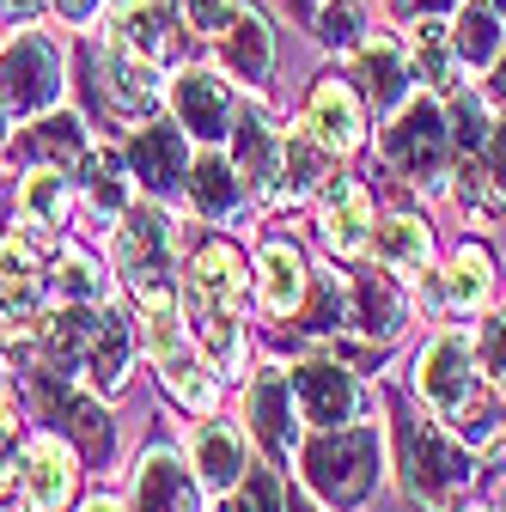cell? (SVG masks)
Here are the masks:
<instances>
[{
    "label": "cell",
    "mask_w": 506,
    "mask_h": 512,
    "mask_svg": "<svg viewBox=\"0 0 506 512\" xmlns=\"http://www.w3.org/2000/svg\"><path fill=\"white\" fill-rule=\"evenodd\" d=\"M177 311L196 348L220 378H250V311H257V269L226 244L202 238L177 275Z\"/></svg>",
    "instance_id": "cell-1"
},
{
    "label": "cell",
    "mask_w": 506,
    "mask_h": 512,
    "mask_svg": "<svg viewBox=\"0 0 506 512\" xmlns=\"http://www.w3.org/2000/svg\"><path fill=\"white\" fill-rule=\"evenodd\" d=\"M135 354H141V336L129 324V311H116L110 299L104 305H55L37 330V360L98 397H122Z\"/></svg>",
    "instance_id": "cell-2"
},
{
    "label": "cell",
    "mask_w": 506,
    "mask_h": 512,
    "mask_svg": "<svg viewBox=\"0 0 506 512\" xmlns=\"http://www.w3.org/2000/svg\"><path fill=\"white\" fill-rule=\"evenodd\" d=\"M299 482L324 512H360L378 494V470H385V433L372 421L324 427L299 445Z\"/></svg>",
    "instance_id": "cell-3"
},
{
    "label": "cell",
    "mask_w": 506,
    "mask_h": 512,
    "mask_svg": "<svg viewBox=\"0 0 506 512\" xmlns=\"http://www.w3.org/2000/svg\"><path fill=\"white\" fill-rule=\"evenodd\" d=\"M391 445H397V482H403V494L421 512H452L458 488H470V470H476L470 445L452 427H439L427 409H397L391 415Z\"/></svg>",
    "instance_id": "cell-4"
},
{
    "label": "cell",
    "mask_w": 506,
    "mask_h": 512,
    "mask_svg": "<svg viewBox=\"0 0 506 512\" xmlns=\"http://www.w3.org/2000/svg\"><path fill=\"white\" fill-rule=\"evenodd\" d=\"M110 269L141 311L177 305V226H171L165 202L147 196L110 226Z\"/></svg>",
    "instance_id": "cell-5"
},
{
    "label": "cell",
    "mask_w": 506,
    "mask_h": 512,
    "mask_svg": "<svg viewBox=\"0 0 506 512\" xmlns=\"http://www.w3.org/2000/svg\"><path fill=\"white\" fill-rule=\"evenodd\" d=\"M141 354L153 360V378H159V391L189 409V415H220V391H226V378L214 372V360L196 348V336H189L183 324V311L165 305V311H141Z\"/></svg>",
    "instance_id": "cell-6"
},
{
    "label": "cell",
    "mask_w": 506,
    "mask_h": 512,
    "mask_svg": "<svg viewBox=\"0 0 506 512\" xmlns=\"http://www.w3.org/2000/svg\"><path fill=\"white\" fill-rule=\"evenodd\" d=\"M452 153H458L452 116H446V104H439L433 92H409V98L385 116V159H391V171H397L403 183L439 196V189H446V177H452Z\"/></svg>",
    "instance_id": "cell-7"
},
{
    "label": "cell",
    "mask_w": 506,
    "mask_h": 512,
    "mask_svg": "<svg viewBox=\"0 0 506 512\" xmlns=\"http://www.w3.org/2000/svg\"><path fill=\"white\" fill-rule=\"evenodd\" d=\"M19 372H25V391H31L37 415H49L55 427H68V439H74V452H80V458H92V464H110V458H116L110 397L86 391V384L61 378V372H49L43 360H31V366H19Z\"/></svg>",
    "instance_id": "cell-8"
},
{
    "label": "cell",
    "mask_w": 506,
    "mask_h": 512,
    "mask_svg": "<svg viewBox=\"0 0 506 512\" xmlns=\"http://www.w3.org/2000/svg\"><path fill=\"white\" fill-rule=\"evenodd\" d=\"M244 439L263 452V464L293 470L299 464V445H305V415L293 397V378L287 366H250L244 378Z\"/></svg>",
    "instance_id": "cell-9"
},
{
    "label": "cell",
    "mask_w": 506,
    "mask_h": 512,
    "mask_svg": "<svg viewBox=\"0 0 506 512\" xmlns=\"http://www.w3.org/2000/svg\"><path fill=\"white\" fill-rule=\"evenodd\" d=\"M476 378H482V366H476V348L458 336V330H439L427 348H421V360H415V403L439 421V427H464V415L476 409Z\"/></svg>",
    "instance_id": "cell-10"
},
{
    "label": "cell",
    "mask_w": 506,
    "mask_h": 512,
    "mask_svg": "<svg viewBox=\"0 0 506 512\" xmlns=\"http://www.w3.org/2000/svg\"><path fill=\"white\" fill-rule=\"evenodd\" d=\"M61 86H68V61H61L55 37L19 25L7 43H0V98H7L13 116H43L61 104Z\"/></svg>",
    "instance_id": "cell-11"
},
{
    "label": "cell",
    "mask_w": 506,
    "mask_h": 512,
    "mask_svg": "<svg viewBox=\"0 0 506 512\" xmlns=\"http://www.w3.org/2000/svg\"><path fill=\"white\" fill-rule=\"evenodd\" d=\"M92 86H98L110 122H129V128H141L165 104V68H159V61L129 55V49H116V43H104L92 55Z\"/></svg>",
    "instance_id": "cell-12"
},
{
    "label": "cell",
    "mask_w": 506,
    "mask_h": 512,
    "mask_svg": "<svg viewBox=\"0 0 506 512\" xmlns=\"http://www.w3.org/2000/svg\"><path fill=\"white\" fill-rule=\"evenodd\" d=\"M287 378H293V397H299V415H305L311 433L348 427V421H360V409H366L360 372H348V366L330 360V354H305L299 366H287Z\"/></svg>",
    "instance_id": "cell-13"
},
{
    "label": "cell",
    "mask_w": 506,
    "mask_h": 512,
    "mask_svg": "<svg viewBox=\"0 0 506 512\" xmlns=\"http://www.w3.org/2000/svg\"><path fill=\"white\" fill-rule=\"evenodd\" d=\"M171 116L183 122V135L196 147H226L238 128V92L220 68H183L171 80Z\"/></svg>",
    "instance_id": "cell-14"
},
{
    "label": "cell",
    "mask_w": 506,
    "mask_h": 512,
    "mask_svg": "<svg viewBox=\"0 0 506 512\" xmlns=\"http://www.w3.org/2000/svg\"><path fill=\"white\" fill-rule=\"evenodd\" d=\"M74 202H80L74 171H61V165H25V177H19V208H13L19 238L31 250H49L55 256L61 244H68V238H61V226H68Z\"/></svg>",
    "instance_id": "cell-15"
},
{
    "label": "cell",
    "mask_w": 506,
    "mask_h": 512,
    "mask_svg": "<svg viewBox=\"0 0 506 512\" xmlns=\"http://www.w3.org/2000/svg\"><path fill=\"white\" fill-rule=\"evenodd\" d=\"M122 159H129L135 183L147 189L153 202H171L183 196V177H189V135H183V122L177 116H147L129 141H122Z\"/></svg>",
    "instance_id": "cell-16"
},
{
    "label": "cell",
    "mask_w": 506,
    "mask_h": 512,
    "mask_svg": "<svg viewBox=\"0 0 506 512\" xmlns=\"http://www.w3.org/2000/svg\"><path fill=\"white\" fill-rule=\"evenodd\" d=\"M43 299H49V275L37 263V250L13 232L0 238V342H19L43 330Z\"/></svg>",
    "instance_id": "cell-17"
},
{
    "label": "cell",
    "mask_w": 506,
    "mask_h": 512,
    "mask_svg": "<svg viewBox=\"0 0 506 512\" xmlns=\"http://www.w3.org/2000/svg\"><path fill=\"white\" fill-rule=\"evenodd\" d=\"M348 86L360 92V104L366 110H378V116H391L409 92H415V61H409V49L397 43V37H378V31H366L354 49H348Z\"/></svg>",
    "instance_id": "cell-18"
},
{
    "label": "cell",
    "mask_w": 506,
    "mask_h": 512,
    "mask_svg": "<svg viewBox=\"0 0 506 512\" xmlns=\"http://www.w3.org/2000/svg\"><path fill=\"white\" fill-rule=\"evenodd\" d=\"M19 494L25 512H68L80 494V452L61 433H31L19 464Z\"/></svg>",
    "instance_id": "cell-19"
},
{
    "label": "cell",
    "mask_w": 506,
    "mask_h": 512,
    "mask_svg": "<svg viewBox=\"0 0 506 512\" xmlns=\"http://www.w3.org/2000/svg\"><path fill=\"white\" fill-rule=\"evenodd\" d=\"M202 506H208V488L196 464L171 445H147V458L135 464V482H129V512H202Z\"/></svg>",
    "instance_id": "cell-20"
},
{
    "label": "cell",
    "mask_w": 506,
    "mask_h": 512,
    "mask_svg": "<svg viewBox=\"0 0 506 512\" xmlns=\"http://www.w3.org/2000/svg\"><path fill=\"white\" fill-rule=\"evenodd\" d=\"M299 128H305V135L318 141L330 159H348V153H360V141H366V104H360V92H354L342 74H324L318 86L305 92Z\"/></svg>",
    "instance_id": "cell-21"
},
{
    "label": "cell",
    "mask_w": 506,
    "mask_h": 512,
    "mask_svg": "<svg viewBox=\"0 0 506 512\" xmlns=\"http://www.w3.org/2000/svg\"><path fill=\"white\" fill-rule=\"evenodd\" d=\"M214 61L220 74L244 92H269V74H275V25L263 7H238V19L214 37Z\"/></svg>",
    "instance_id": "cell-22"
},
{
    "label": "cell",
    "mask_w": 506,
    "mask_h": 512,
    "mask_svg": "<svg viewBox=\"0 0 506 512\" xmlns=\"http://www.w3.org/2000/svg\"><path fill=\"white\" fill-rule=\"evenodd\" d=\"M348 330L360 342H397L409 330V293L391 269L366 263L348 275Z\"/></svg>",
    "instance_id": "cell-23"
},
{
    "label": "cell",
    "mask_w": 506,
    "mask_h": 512,
    "mask_svg": "<svg viewBox=\"0 0 506 512\" xmlns=\"http://www.w3.org/2000/svg\"><path fill=\"white\" fill-rule=\"evenodd\" d=\"M177 37H183V13L177 0H116L110 7V25H104V43L129 49L141 61H165L177 55Z\"/></svg>",
    "instance_id": "cell-24"
},
{
    "label": "cell",
    "mask_w": 506,
    "mask_h": 512,
    "mask_svg": "<svg viewBox=\"0 0 506 512\" xmlns=\"http://www.w3.org/2000/svg\"><path fill=\"white\" fill-rule=\"evenodd\" d=\"M183 196H189V208H196L208 226H232V220H244L250 202H257L250 183H244V171H238V159H226L220 147H202L196 159H189Z\"/></svg>",
    "instance_id": "cell-25"
},
{
    "label": "cell",
    "mask_w": 506,
    "mask_h": 512,
    "mask_svg": "<svg viewBox=\"0 0 506 512\" xmlns=\"http://www.w3.org/2000/svg\"><path fill=\"white\" fill-rule=\"evenodd\" d=\"M421 287H427V299L439 311L476 317L488 305V293H494V256H488V244H458L439 275H421Z\"/></svg>",
    "instance_id": "cell-26"
},
{
    "label": "cell",
    "mask_w": 506,
    "mask_h": 512,
    "mask_svg": "<svg viewBox=\"0 0 506 512\" xmlns=\"http://www.w3.org/2000/svg\"><path fill=\"white\" fill-rule=\"evenodd\" d=\"M372 196L366 183L354 177H330L318 189V232H324V250L330 256H366V238H372Z\"/></svg>",
    "instance_id": "cell-27"
},
{
    "label": "cell",
    "mask_w": 506,
    "mask_h": 512,
    "mask_svg": "<svg viewBox=\"0 0 506 512\" xmlns=\"http://www.w3.org/2000/svg\"><path fill=\"white\" fill-rule=\"evenodd\" d=\"M86 153H92L86 122H80L74 110H61V104L43 110V116H31L25 135L13 141V159H19V165H61V171H74V177H80Z\"/></svg>",
    "instance_id": "cell-28"
},
{
    "label": "cell",
    "mask_w": 506,
    "mask_h": 512,
    "mask_svg": "<svg viewBox=\"0 0 506 512\" xmlns=\"http://www.w3.org/2000/svg\"><path fill=\"white\" fill-rule=\"evenodd\" d=\"M189 464H196L202 488L208 494H238V482L250 476V452H244V427L220 421V415H202V427L189 433Z\"/></svg>",
    "instance_id": "cell-29"
},
{
    "label": "cell",
    "mask_w": 506,
    "mask_h": 512,
    "mask_svg": "<svg viewBox=\"0 0 506 512\" xmlns=\"http://www.w3.org/2000/svg\"><path fill=\"white\" fill-rule=\"evenodd\" d=\"M366 256H372L378 269H391L397 281H403V275L421 281V275L433 269V226H427L421 214H409V208L378 214V220H372V238H366Z\"/></svg>",
    "instance_id": "cell-30"
},
{
    "label": "cell",
    "mask_w": 506,
    "mask_h": 512,
    "mask_svg": "<svg viewBox=\"0 0 506 512\" xmlns=\"http://www.w3.org/2000/svg\"><path fill=\"white\" fill-rule=\"evenodd\" d=\"M257 305L269 311V317H299V305H305V287H311V263L299 256V244H287V238H263L257 244Z\"/></svg>",
    "instance_id": "cell-31"
},
{
    "label": "cell",
    "mask_w": 506,
    "mask_h": 512,
    "mask_svg": "<svg viewBox=\"0 0 506 512\" xmlns=\"http://www.w3.org/2000/svg\"><path fill=\"white\" fill-rule=\"evenodd\" d=\"M80 208L98 220V226H116L122 214L135 208V171H129V159H122L116 147H92L86 153V165H80Z\"/></svg>",
    "instance_id": "cell-32"
},
{
    "label": "cell",
    "mask_w": 506,
    "mask_h": 512,
    "mask_svg": "<svg viewBox=\"0 0 506 512\" xmlns=\"http://www.w3.org/2000/svg\"><path fill=\"white\" fill-rule=\"evenodd\" d=\"M232 141H238V171L250 183V196L269 202L275 196V177H281V141H287V128H275L263 110H238Z\"/></svg>",
    "instance_id": "cell-33"
},
{
    "label": "cell",
    "mask_w": 506,
    "mask_h": 512,
    "mask_svg": "<svg viewBox=\"0 0 506 512\" xmlns=\"http://www.w3.org/2000/svg\"><path fill=\"white\" fill-rule=\"evenodd\" d=\"M330 153L305 135V128H287V141H281V177H275V208H305V202H318V189L330 183Z\"/></svg>",
    "instance_id": "cell-34"
},
{
    "label": "cell",
    "mask_w": 506,
    "mask_h": 512,
    "mask_svg": "<svg viewBox=\"0 0 506 512\" xmlns=\"http://www.w3.org/2000/svg\"><path fill=\"white\" fill-rule=\"evenodd\" d=\"M49 293H55V305H104V299H110V281H104V269L92 263V250L61 244L55 263H49Z\"/></svg>",
    "instance_id": "cell-35"
},
{
    "label": "cell",
    "mask_w": 506,
    "mask_h": 512,
    "mask_svg": "<svg viewBox=\"0 0 506 512\" xmlns=\"http://www.w3.org/2000/svg\"><path fill=\"white\" fill-rule=\"evenodd\" d=\"M409 61H415V80H433V86H458V49H452V25L446 19H415L409 25Z\"/></svg>",
    "instance_id": "cell-36"
},
{
    "label": "cell",
    "mask_w": 506,
    "mask_h": 512,
    "mask_svg": "<svg viewBox=\"0 0 506 512\" xmlns=\"http://www.w3.org/2000/svg\"><path fill=\"white\" fill-rule=\"evenodd\" d=\"M299 324L305 336H336L348 324V281L324 263H311V287H305V305H299Z\"/></svg>",
    "instance_id": "cell-37"
},
{
    "label": "cell",
    "mask_w": 506,
    "mask_h": 512,
    "mask_svg": "<svg viewBox=\"0 0 506 512\" xmlns=\"http://www.w3.org/2000/svg\"><path fill=\"white\" fill-rule=\"evenodd\" d=\"M452 49H458L464 68H494V55L506 49L500 13L482 7V0H464V7H458V25H452Z\"/></svg>",
    "instance_id": "cell-38"
},
{
    "label": "cell",
    "mask_w": 506,
    "mask_h": 512,
    "mask_svg": "<svg viewBox=\"0 0 506 512\" xmlns=\"http://www.w3.org/2000/svg\"><path fill=\"white\" fill-rule=\"evenodd\" d=\"M311 37H318V49H330V55H348L366 37V7H360V0H318Z\"/></svg>",
    "instance_id": "cell-39"
},
{
    "label": "cell",
    "mask_w": 506,
    "mask_h": 512,
    "mask_svg": "<svg viewBox=\"0 0 506 512\" xmlns=\"http://www.w3.org/2000/svg\"><path fill=\"white\" fill-rule=\"evenodd\" d=\"M19 464H25V403L0 378V494L19 488Z\"/></svg>",
    "instance_id": "cell-40"
},
{
    "label": "cell",
    "mask_w": 506,
    "mask_h": 512,
    "mask_svg": "<svg viewBox=\"0 0 506 512\" xmlns=\"http://www.w3.org/2000/svg\"><path fill=\"white\" fill-rule=\"evenodd\" d=\"M476 366H482V378L494 384V391L506 397V311H494L488 324L476 330Z\"/></svg>",
    "instance_id": "cell-41"
},
{
    "label": "cell",
    "mask_w": 506,
    "mask_h": 512,
    "mask_svg": "<svg viewBox=\"0 0 506 512\" xmlns=\"http://www.w3.org/2000/svg\"><path fill=\"white\" fill-rule=\"evenodd\" d=\"M476 171H482V196H488L494 208H506V122L488 128V141H482V153H476Z\"/></svg>",
    "instance_id": "cell-42"
},
{
    "label": "cell",
    "mask_w": 506,
    "mask_h": 512,
    "mask_svg": "<svg viewBox=\"0 0 506 512\" xmlns=\"http://www.w3.org/2000/svg\"><path fill=\"white\" fill-rule=\"evenodd\" d=\"M488 110H482V98L476 92H458V104H452V141H458V153H482V141H488Z\"/></svg>",
    "instance_id": "cell-43"
},
{
    "label": "cell",
    "mask_w": 506,
    "mask_h": 512,
    "mask_svg": "<svg viewBox=\"0 0 506 512\" xmlns=\"http://www.w3.org/2000/svg\"><path fill=\"white\" fill-rule=\"evenodd\" d=\"M244 0H177V13H183V31H196V37H220L232 19H238Z\"/></svg>",
    "instance_id": "cell-44"
},
{
    "label": "cell",
    "mask_w": 506,
    "mask_h": 512,
    "mask_svg": "<svg viewBox=\"0 0 506 512\" xmlns=\"http://www.w3.org/2000/svg\"><path fill=\"white\" fill-rule=\"evenodd\" d=\"M238 512H287V494H281L275 464H269V470H250V476L238 482Z\"/></svg>",
    "instance_id": "cell-45"
},
{
    "label": "cell",
    "mask_w": 506,
    "mask_h": 512,
    "mask_svg": "<svg viewBox=\"0 0 506 512\" xmlns=\"http://www.w3.org/2000/svg\"><path fill=\"white\" fill-rule=\"evenodd\" d=\"M464 0H385V13L397 19V25H415V19H446V13H458Z\"/></svg>",
    "instance_id": "cell-46"
},
{
    "label": "cell",
    "mask_w": 506,
    "mask_h": 512,
    "mask_svg": "<svg viewBox=\"0 0 506 512\" xmlns=\"http://www.w3.org/2000/svg\"><path fill=\"white\" fill-rule=\"evenodd\" d=\"M43 7H49L61 25H68V31H86V25H92L104 7H110V0H43Z\"/></svg>",
    "instance_id": "cell-47"
},
{
    "label": "cell",
    "mask_w": 506,
    "mask_h": 512,
    "mask_svg": "<svg viewBox=\"0 0 506 512\" xmlns=\"http://www.w3.org/2000/svg\"><path fill=\"white\" fill-rule=\"evenodd\" d=\"M488 98H494V104L506 110V49L494 55V68H488Z\"/></svg>",
    "instance_id": "cell-48"
},
{
    "label": "cell",
    "mask_w": 506,
    "mask_h": 512,
    "mask_svg": "<svg viewBox=\"0 0 506 512\" xmlns=\"http://www.w3.org/2000/svg\"><path fill=\"white\" fill-rule=\"evenodd\" d=\"M43 7V0H0V19H13V25H31V13Z\"/></svg>",
    "instance_id": "cell-49"
},
{
    "label": "cell",
    "mask_w": 506,
    "mask_h": 512,
    "mask_svg": "<svg viewBox=\"0 0 506 512\" xmlns=\"http://www.w3.org/2000/svg\"><path fill=\"white\" fill-rule=\"evenodd\" d=\"M80 512H129V506H116V500H110V494H98V500H86V506H80Z\"/></svg>",
    "instance_id": "cell-50"
},
{
    "label": "cell",
    "mask_w": 506,
    "mask_h": 512,
    "mask_svg": "<svg viewBox=\"0 0 506 512\" xmlns=\"http://www.w3.org/2000/svg\"><path fill=\"white\" fill-rule=\"evenodd\" d=\"M494 512H506V470L494 476Z\"/></svg>",
    "instance_id": "cell-51"
},
{
    "label": "cell",
    "mask_w": 506,
    "mask_h": 512,
    "mask_svg": "<svg viewBox=\"0 0 506 512\" xmlns=\"http://www.w3.org/2000/svg\"><path fill=\"white\" fill-rule=\"evenodd\" d=\"M7 122H13V110H7V98H0V147H7Z\"/></svg>",
    "instance_id": "cell-52"
},
{
    "label": "cell",
    "mask_w": 506,
    "mask_h": 512,
    "mask_svg": "<svg viewBox=\"0 0 506 512\" xmlns=\"http://www.w3.org/2000/svg\"><path fill=\"white\" fill-rule=\"evenodd\" d=\"M287 512H311V494H305V500H293V506H287Z\"/></svg>",
    "instance_id": "cell-53"
},
{
    "label": "cell",
    "mask_w": 506,
    "mask_h": 512,
    "mask_svg": "<svg viewBox=\"0 0 506 512\" xmlns=\"http://www.w3.org/2000/svg\"><path fill=\"white\" fill-rule=\"evenodd\" d=\"M220 512H238V494H226V506H220Z\"/></svg>",
    "instance_id": "cell-54"
},
{
    "label": "cell",
    "mask_w": 506,
    "mask_h": 512,
    "mask_svg": "<svg viewBox=\"0 0 506 512\" xmlns=\"http://www.w3.org/2000/svg\"><path fill=\"white\" fill-rule=\"evenodd\" d=\"M488 7H494V13H500V19H506V0H488Z\"/></svg>",
    "instance_id": "cell-55"
},
{
    "label": "cell",
    "mask_w": 506,
    "mask_h": 512,
    "mask_svg": "<svg viewBox=\"0 0 506 512\" xmlns=\"http://www.w3.org/2000/svg\"><path fill=\"white\" fill-rule=\"evenodd\" d=\"M476 512H482V506H476Z\"/></svg>",
    "instance_id": "cell-56"
}]
</instances>
